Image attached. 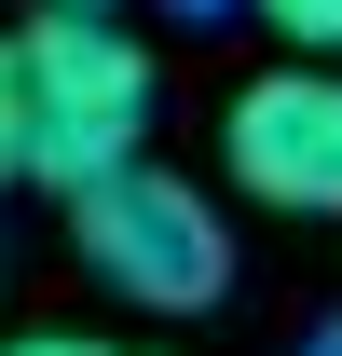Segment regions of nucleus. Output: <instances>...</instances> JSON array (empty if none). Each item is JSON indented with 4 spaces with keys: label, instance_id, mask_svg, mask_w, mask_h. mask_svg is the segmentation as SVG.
Returning <instances> with one entry per match:
<instances>
[{
    "label": "nucleus",
    "instance_id": "423d86ee",
    "mask_svg": "<svg viewBox=\"0 0 342 356\" xmlns=\"http://www.w3.org/2000/svg\"><path fill=\"white\" fill-rule=\"evenodd\" d=\"M0 356H165V343H110V329H28V343H0Z\"/></svg>",
    "mask_w": 342,
    "mask_h": 356
},
{
    "label": "nucleus",
    "instance_id": "f257e3e1",
    "mask_svg": "<svg viewBox=\"0 0 342 356\" xmlns=\"http://www.w3.org/2000/svg\"><path fill=\"white\" fill-rule=\"evenodd\" d=\"M69 261L124 315H206V302H233V220H219L192 178L137 165V151L69 192Z\"/></svg>",
    "mask_w": 342,
    "mask_h": 356
},
{
    "label": "nucleus",
    "instance_id": "0eeeda50",
    "mask_svg": "<svg viewBox=\"0 0 342 356\" xmlns=\"http://www.w3.org/2000/svg\"><path fill=\"white\" fill-rule=\"evenodd\" d=\"M301 356H342V315H329V329H315V343H301Z\"/></svg>",
    "mask_w": 342,
    "mask_h": 356
},
{
    "label": "nucleus",
    "instance_id": "39448f33",
    "mask_svg": "<svg viewBox=\"0 0 342 356\" xmlns=\"http://www.w3.org/2000/svg\"><path fill=\"white\" fill-rule=\"evenodd\" d=\"M0 178H28V55L0 28Z\"/></svg>",
    "mask_w": 342,
    "mask_h": 356
},
{
    "label": "nucleus",
    "instance_id": "20e7f679",
    "mask_svg": "<svg viewBox=\"0 0 342 356\" xmlns=\"http://www.w3.org/2000/svg\"><path fill=\"white\" fill-rule=\"evenodd\" d=\"M247 14H260L288 55H342V0H247Z\"/></svg>",
    "mask_w": 342,
    "mask_h": 356
},
{
    "label": "nucleus",
    "instance_id": "f03ea898",
    "mask_svg": "<svg viewBox=\"0 0 342 356\" xmlns=\"http://www.w3.org/2000/svg\"><path fill=\"white\" fill-rule=\"evenodd\" d=\"M14 55H28V178H42V192H83V178H110L137 137H151V55H137L110 14L42 0V14L14 28Z\"/></svg>",
    "mask_w": 342,
    "mask_h": 356
},
{
    "label": "nucleus",
    "instance_id": "7ed1b4c3",
    "mask_svg": "<svg viewBox=\"0 0 342 356\" xmlns=\"http://www.w3.org/2000/svg\"><path fill=\"white\" fill-rule=\"evenodd\" d=\"M219 178L274 220H342V55H288L219 110Z\"/></svg>",
    "mask_w": 342,
    "mask_h": 356
},
{
    "label": "nucleus",
    "instance_id": "1a4fd4ad",
    "mask_svg": "<svg viewBox=\"0 0 342 356\" xmlns=\"http://www.w3.org/2000/svg\"><path fill=\"white\" fill-rule=\"evenodd\" d=\"M83 14H124V0H83Z\"/></svg>",
    "mask_w": 342,
    "mask_h": 356
},
{
    "label": "nucleus",
    "instance_id": "6e6552de",
    "mask_svg": "<svg viewBox=\"0 0 342 356\" xmlns=\"http://www.w3.org/2000/svg\"><path fill=\"white\" fill-rule=\"evenodd\" d=\"M178 14H219V0H178Z\"/></svg>",
    "mask_w": 342,
    "mask_h": 356
}]
</instances>
